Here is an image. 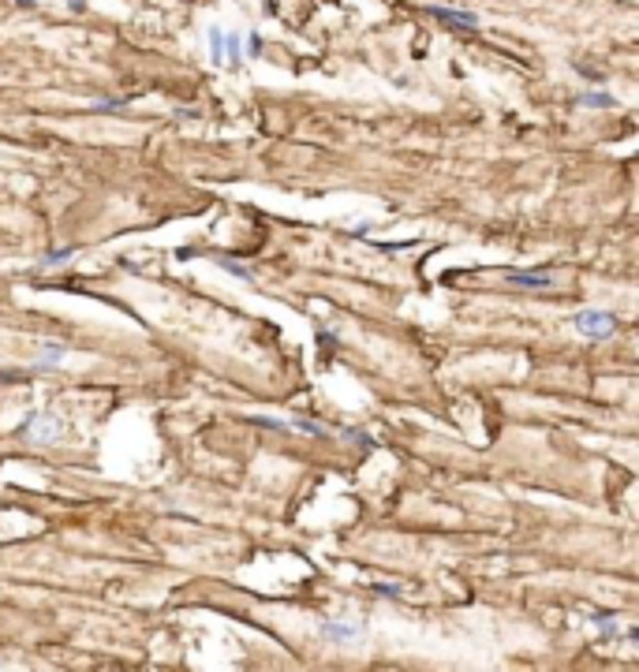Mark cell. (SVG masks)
Listing matches in <instances>:
<instances>
[{
	"label": "cell",
	"instance_id": "1",
	"mask_svg": "<svg viewBox=\"0 0 639 672\" xmlns=\"http://www.w3.org/2000/svg\"><path fill=\"white\" fill-rule=\"evenodd\" d=\"M572 329H576L580 336L587 340H605V336H613L617 333V318L610 314V310H580V314H572Z\"/></svg>",
	"mask_w": 639,
	"mask_h": 672
},
{
	"label": "cell",
	"instance_id": "2",
	"mask_svg": "<svg viewBox=\"0 0 639 672\" xmlns=\"http://www.w3.org/2000/svg\"><path fill=\"white\" fill-rule=\"evenodd\" d=\"M367 631L363 620H355V616H330V620H322V638H330V643H359Z\"/></svg>",
	"mask_w": 639,
	"mask_h": 672
},
{
	"label": "cell",
	"instance_id": "3",
	"mask_svg": "<svg viewBox=\"0 0 639 672\" xmlns=\"http://www.w3.org/2000/svg\"><path fill=\"white\" fill-rule=\"evenodd\" d=\"M60 430H64V422L53 411H30V418L23 422V433L30 441H56Z\"/></svg>",
	"mask_w": 639,
	"mask_h": 672
},
{
	"label": "cell",
	"instance_id": "4",
	"mask_svg": "<svg viewBox=\"0 0 639 672\" xmlns=\"http://www.w3.org/2000/svg\"><path fill=\"white\" fill-rule=\"evenodd\" d=\"M426 15H430V19H441L445 26H456V30H475L479 26V15L475 11H456V8H445V4H426Z\"/></svg>",
	"mask_w": 639,
	"mask_h": 672
},
{
	"label": "cell",
	"instance_id": "5",
	"mask_svg": "<svg viewBox=\"0 0 639 672\" xmlns=\"http://www.w3.org/2000/svg\"><path fill=\"white\" fill-rule=\"evenodd\" d=\"M64 355H68V343L64 340H41V348H38V366L41 370H53L64 363Z\"/></svg>",
	"mask_w": 639,
	"mask_h": 672
},
{
	"label": "cell",
	"instance_id": "6",
	"mask_svg": "<svg viewBox=\"0 0 639 672\" xmlns=\"http://www.w3.org/2000/svg\"><path fill=\"white\" fill-rule=\"evenodd\" d=\"M505 276H509L512 284H520V288H550L553 284V276L550 273H531V269H505Z\"/></svg>",
	"mask_w": 639,
	"mask_h": 672
},
{
	"label": "cell",
	"instance_id": "7",
	"mask_svg": "<svg viewBox=\"0 0 639 672\" xmlns=\"http://www.w3.org/2000/svg\"><path fill=\"white\" fill-rule=\"evenodd\" d=\"M243 60H247V56H243V34H224V64L239 68Z\"/></svg>",
	"mask_w": 639,
	"mask_h": 672
},
{
	"label": "cell",
	"instance_id": "8",
	"mask_svg": "<svg viewBox=\"0 0 639 672\" xmlns=\"http://www.w3.org/2000/svg\"><path fill=\"white\" fill-rule=\"evenodd\" d=\"M206 41H209V60L217 64H224V34H221V26H206Z\"/></svg>",
	"mask_w": 639,
	"mask_h": 672
},
{
	"label": "cell",
	"instance_id": "9",
	"mask_svg": "<svg viewBox=\"0 0 639 672\" xmlns=\"http://www.w3.org/2000/svg\"><path fill=\"white\" fill-rule=\"evenodd\" d=\"M580 105H587V109H610L613 97L602 94V90H587V94H580Z\"/></svg>",
	"mask_w": 639,
	"mask_h": 672
},
{
	"label": "cell",
	"instance_id": "10",
	"mask_svg": "<svg viewBox=\"0 0 639 672\" xmlns=\"http://www.w3.org/2000/svg\"><path fill=\"white\" fill-rule=\"evenodd\" d=\"M288 430H299V433H310V437H330V430L318 422H310V418H296V422H288Z\"/></svg>",
	"mask_w": 639,
	"mask_h": 672
},
{
	"label": "cell",
	"instance_id": "11",
	"mask_svg": "<svg viewBox=\"0 0 639 672\" xmlns=\"http://www.w3.org/2000/svg\"><path fill=\"white\" fill-rule=\"evenodd\" d=\"M71 254H75L71 247H64V251H53V254H45V258H41V269H53V266H60V261H64V258H71Z\"/></svg>",
	"mask_w": 639,
	"mask_h": 672
},
{
	"label": "cell",
	"instance_id": "12",
	"mask_svg": "<svg viewBox=\"0 0 639 672\" xmlns=\"http://www.w3.org/2000/svg\"><path fill=\"white\" fill-rule=\"evenodd\" d=\"M243 56H262V34H247V38H243Z\"/></svg>",
	"mask_w": 639,
	"mask_h": 672
},
{
	"label": "cell",
	"instance_id": "13",
	"mask_svg": "<svg viewBox=\"0 0 639 672\" xmlns=\"http://www.w3.org/2000/svg\"><path fill=\"white\" fill-rule=\"evenodd\" d=\"M251 422H254V426H269V430H288V422H281V418H269V415H254Z\"/></svg>",
	"mask_w": 639,
	"mask_h": 672
},
{
	"label": "cell",
	"instance_id": "14",
	"mask_svg": "<svg viewBox=\"0 0 639 672\" xmlns=\"http://www.w3.org/2000/svg\"><path fill=\"white\" fill-rule=\"evenodd\" d=\"M120 105H127V97H105V101H94L97 112H109V109H120Z\"/></svg>",
	"mask_w": 639,
	"mask_h": 672
},
{
	"label": "cell",
	"instance_id": "15",
	"mask_svg": "<svg viewBox=\"0 0 639 672\" xmlns=\"http://www.w3.org/2000/svg\"><path fill=\"white\" fill-rule=\"evenodd\" d=\"M595 624H598V631H610V635H617V620H613V616H595Z\"/></svg>",
	"mask_w": 639,
	"mask_h": 672
},
{
	"label": "cell",
	"instance_id": "16",
	"mask_svg": "<svg viewBox=\"0 0 639 672\" xmlns=\"http://www.w3.org/2000/svg\"><path fill=\"white\" fill-rule=\"evenodd\" d=\"M374 590H378V594H385V598H397V594H400L397 583H374Z\"/></svg>",
	"mask_w": 639,
	"mask_h": 672
},
{
	"label": "cell",
	"instance_id": "17",
	"mask_svg": "<svg viewBox=\"0 0 639 672\" xmlns=\"http://www.w3.org/2000/svg\"><path fill=\"white\" fill-rule=\"evenodd\" d=\"M221 266H224L228 273H236V276H243V281H251V269H243V266H236V261H221Z\"/></svg>",
	"mask_w": 639,
	"mask_h": 672
},
{
	"label": "cell",
	"instance_id": "18",
	"mask_svg": "<svg viewBox=\"0 0 639 672\" xmlns=\"http://www.w3.org/2000/svg\"><path fill=\"white\" fill-rule=\"evenodd\" d=\"M71 4V11H86V0H68Z\"/></svg>",
	"mask_w": 639,
	"mask_h": 672
}]
</instances>
